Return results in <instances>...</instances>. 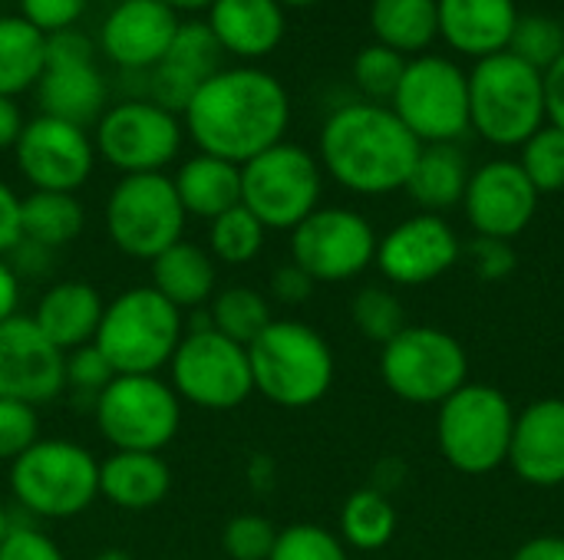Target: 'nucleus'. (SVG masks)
Wrapping results in <instances>:
<instances>
[{"label": "nucleus", "mask_w": 564, "mask_h": 560, "mask_svg": "<svg viewBox=\"0 0 564 560\" xmlns=\"http://www.w3.org/2000/svg\"><path fill=\"white\" fill-rule=\"evenodd\" d=\"M539 191L519 162L496 158L469 175L463 208L479 238L516 241L539 211Z\"/></svg>", "instance_id": "nucleus-20"}, {"label": "nucleus", "mask_w": 564, "mask_h": 560, "mask_svg": "<svg viewBox=\"0 0 564 560\" xmlns=\"http://www.w3.org/2000/svg\"><path fill=\"white\" fill-rule=\"evenodd\" d=\"M324 168L304 145L278 142L241 165V205L268 231H294L321 208Z\"/></svg>", "instance_id": "nucleus-10"}, {"label": "nucleus", "mask_w": 564, "mask_h": 560, "mask_svg": "<svg viewBox=\"0 0 564 560\" xmlns=\"http://www.w3.org/2000/svg\"><path fill=\"white\" fill-rule=\"evenodd\" d=\"M516 409L509 396L486 383L456 389L436 419V442L443 459L463 475H489L509 462Z\"/></svg>", "instance_id": "nucleus-7"}, {"label": "nucleus", "mask_w": 564, "mask_h": 560, "mask_svg": "<svg viewBox=\"0 0 564 560\" xmlns=\"http://www.w3.org/2000/svg\"><path fill=\"white\" fill-rule=\"evenodd\" d=\"M512 560H564V538H558V535L529 538L525 545L516 548Z\"/></svg>", "instance_id": "nucleus-53"}, {"label": "nucleus", "mask_w": 564, "mask_h": 560, "mask_svg": "<svg viewBox=\"0 0 564 560\" xmlns=\"http://www.w3.org/2000/svg\"><path fill=\"white\" fill-rule=\"evenodd\" d=\"M165 7H172L175 13H195V10H208L215 0H162Z\"/></svg>", "instance_id": "nucleus-54"}, {"label": "nucleus", "mask_w": 564, "mask_h": 560, "mask_svg": "<svg viewBox=\"0 0 564 560\" xmlns=\"http://www.w3.org/2000/svg\"><path fill=\"white\" fill-rule=\"evenodd\" d=\"M390 109L423 145H453L469 132V73L446 56L423 53L406 63Z\"/></svg>", "instance_id": "nucleus-13"}, {"label": "nucleus", "mask_w": 564, "mask_h": 560, "mask_svg": "<svg viewBox=\"0 0 564 560\" xmlns=\"http://www.w3.org/2000/svg\"><path fill=\"white\" fill-rule=\"evenodd\" d=\"M281 7H314V3H321V0H278Z\"/></svg>", "instance_id": "nucleus-57"}, {"label": "nucleus", "mask_w": 564, "mask_h": 560, "mask_svg": "<svg viewBox=\"0 0 564 560\" xmlns=\"http://www.w3.org/2000/svg\"><path fill=\"white\" fill-rule=\"evenodd\" d=\"M89 0H20V17L43 36H56L76 26Z\"/></svg>", "instance_id": "nucleus-46"}, {"label": "nucleus", "mask_w": 564, "mask_h": 560, "mask_svg": "<svg viewBox=\"0 0 564 560\" xmlns=\"http://www.w3.org/2000/svg\"><path fill=\"white\" fill-rule=\"evenodd\" d=\"M106 99L109 86L93 56V43L79 30L46 36V63L36 79L40 112L86 129L109 109Z\"/></svg>", "instance_id": "nucleus-16"}, {"label": "nucleus", "mask_w": 564, "mask_h": 560, "mask_svg": "<svg viewBox=\"0 0 564 560\" xmlns=\"http://www.w3.org/2000/svg\"><path fill=\"white\" fill-rule=\"evenodd\" d=\"M205 23L215 33L221 53L238 59L271 56L288 30V17L278 0H215Z\"/></svg>", "instance_id": "nucleus-26"}, {"label": "nucleus", "mask_w": 564, "mask_h": 560, "mask_svg": "<svg viewBox=\"0 0 564 560\" xmlns=\"http://www.w3.org/2000/svg\"><path fill=\"white\" fill-rule=\"evenodd\" d=\"M20 195L0 178V257H10L17 251V244L23 241V228H20Z\"/></svg>", "instance_id": "nucleus-49"}, {"label": "nucleus", "mask_w": 564, "mask_h": 560, "mask_svg": "<svg viewBox=\"0 0 564 560\" xmlns=\"http://www.w3.org/2000/svg\"><path fill=\"white\" fill-rule=\"evenodd\" d=\"M509 465L525 485H564V399H535L516 416Z\"/></svg>", "instance_id": "nucleus-22"}, {"label": "nucleus", "mask_w": 564, "mask_h": 560, "mask_svg": "<svg viewBox=\"0 0 564 560\" xmlns=\"http://www.w3.org/2000/svg\"><path fill=\"white\" fill-rule=\"evenodd\" d=\"M545 79L509 50L476 59L469 69V129L499 149H522L542 125Z\"/></svg>", "instance_id": "nucleus-6"}, {"label": "nucleus", "mask_w": 564, "mask_h": 560, "mask_svg": "<svg viewBox=\"0 0 564 560\" xmlns=\"http://www.w3.org/2000/svg\"><path fill=\"white\" fill-rule=\"evenodd\" d=\"M436 10L440 36L473 59L506 53L519 23L516 0H436Z\"/></svg>", "instance_id": "nucleus-25"}, {"label": "nucleus", "mask_w": 564, "mask_h": 560, "mask_svg": "<svg viewBox=\"0 0 564 560\" xmlns=\"http://www.w3.org/2000/svg\"><path fill=\"white\" fill-rule=\"evenodd\" d=\"M165 370L182 406L202 413H231L254 393L248 347L221 337L208 327V320L185 330Z\"/></svg>", "instance_id": "nucleus-9"}, {"label": "nucleus", "mask_w": 564, "mask_h": 560, "mask_svg": "<svg viewBox=\"0 0 564 560\" xmlns=\"http://www.w3.org/2000/svg\"><path fill=\"white\" fill-rule=\"evenodd\" d=\"M350 320L360 330V337H367L370 343H380V347H387L393 337H400L410 327L400 297L387 287H377V284L354 294Z\"/></svg>", "instance_id": "nucleus-37"}, {"label": "nucleus", "mask_w": 564, "mask_h": 560, "mask_svg": "<svg viewBox=\"0 0 564 560\" xmlns=\"http://www.w3.org/2000/svg\"><path fill=\"white\" fill-rule=\"evenodd\" d=\"M406 63L410 59L403 53H397L383 43H370L354 56V83L367 96V102L383 106V99H393V92L406 73Z\"/></svg>", "instance_id": "nucleus-40"}, {"label": "nucleus", "mask_w": 564, "mask_h": 560, "mask_svg": "<svg viewBox=\"0 0 564 560\" xmlns=\"http://www.w3.org/2000/svg\"><path fill=\"white\" fill-rule=\"evenodd\" d=\"M10 528H13V518H10V512L0 505V545H3V538L10 535Z\"/></svg>", "instance_id": "nucleus-56"}, {"label": "nucleus", "mask_w": 564, "mask_h": 560, "mask_svg": "<svg viewBox=\"0 0 564 560\" xmlns=\"http://www.w3.org/2000/svg\"><path fill=\"white\" fill-rule=\"evenodd\" d=\"M254 393L278 409H311L334 386L330 343L301 320H271L248 347Z\"/></svg>", "instance_id": "nucleus-5"}, {"label": "nucleus", "mask_w": 564, "mask_h": 560, "mask_svg": "<svg viewBox=\"0 0 564 560\" xmlns=\"http://www.w3.org/2000/svg\"><path fill=\"white\" fill-rule=\"evenodd\" d=\"M20 228L26 244L59 251L83 234L86 208L69 191H30L20 201Z\"/></svg>", "instance_id": "nucleus-32"}, {"label": "nucleus", "mask_w": 564, "mask_h": 560, "mask_svg": "<svg viewBox=\"0 0 564 560\" xmlns=\"http://www.w3.org/2000/svg\"><path fill=\"white\" fill-rule=\"evenodd\" d=\"M397 508L380 488L354 492L340 508V541L354 551H380L397 535Z\"/></svg>", "instance_id": "nucleus-35"}, {"label": "nucleus", "mask_w": 564, "mask_h": 560, "mask_svg": "<svg viewBox=\"0 0 564 560\" xmlns=\"http://www.w3.org/2000/svg\"><path fill=\"white\" fill-rule=\"evenodd\" d=\"M182 20L162 0H119L99 26V50L119 69H155Z\"/></svg>", "instance_id": "nucleus-21"}, {"label": "nucleus", "mask_w": 564, "mask_h": 560, "mask_svg": "<svg viewBox=\"0 0 564 560\" xmlns=\"http://www.w3.org/2000/svg\"><path fill=\"white\" fill-rule=\"evenodd\" d=\"M112 366L106 363V356L89 343L79 350H69L63 360V396H73V403L86 406L93 413L99 393L112 383Z\"/></svg>", "instance_id": "nucleus-41"}, {"label": "nucleus", "mask_w": 564, "mask_h": 560, "mask_svg": "<svg viewBox=\"0 0 564 560\" xmlns=\"http://www.w3.org/2000/svg\"><path fill=\"white\" fill-rule=\"evenodd\" d=\"M377 231L354 208H317L291 231V261L314 284H344L377 261Z\"/></svg>", "instance_id": "nucleus-15"}, {"label": "nucleus", "mask_w": 564, "mask_h": 560, "mask_svg": "<svg viewBox=\"0 0 564 560\" xmlns=\"http://www.w3.org/2000/svg\"><path fill=\"white\" fill-rule=\"evenodd\" d=\"M172 492V469L159 452H109L99 462V498L119 512H152Z\"/></svg>", "instance_id": "nucleus-27"}, {"label": "nucleus", "mask_w": 564, "mask_h": 560, "mask_svg": "<svg viewBox=\"0 0 564 560\" xmlns=\"http://www.w3.org/2000/svg\"><path fill=\"white\" fill-rule=\"evenodd\" d=\"M268 560H350L340 535L327 531L324 525L297 521L278 528V541Z\"/></svg>", "instance_id": "nucleus-42"}, {"label": "nucleus", "mask_w": 564, "mask_h": 560, "mask_svg": "<svg viewBox=\"0 0 564 560\" xmlns=\"http://www.w3.org/2000/svg\"><path fill=\"white\" fill-rule=\"evenodd\" d=\"M13 502L40 521H69L99 498V459L76 439H36L10 462Z\"/></svg>", "instance_id": "nucleus-4"}, {"label": "nucleus", "mask_w": 564, "mask_h": 560, "mask_svg": "<svg viewBox=\"0 0 564 560\" xmlns=\"http://www.w3.org/2000/svg\"><path fill=\"white\" fill-rule=\"evenodd\" d=\"M175 195L188 218L215 221L241 205V165L195 152L172 175Z\"/></svg>", "instance_id": "nucleus-29"}, {"label": "nucleus", "mask_w": 564, "mask_h": 560, "mask_svg": "<svg viewBox=\"0 0 564 560\" xmlns=\"http://www.w3.org/2000/svg\"><path fill=\"white\" fill-rule=\"evenodd\" d=\"M185 135L198 152L245 165L264 149L284 142L291 125V96L284 83L254 66L218 69L182 112Z\"/></svg>", "instance_id": "nucleus-1"}, {"label": "nucleus", "mask_w": 564, "mask_h": 560, "mask_svg": "<svg viewBox=\"0 0 564 560\" xmlns=\"http://www.w3.org/2000/svg\"><path fill=\"white\" fill-rule=\"evenodd\" d=\"M46 63V36L30 26L20 13L0 17V96L17 99L26 89H36V79Z\"/></svg>", "instance_id": "nucleus-33"}, {"label": "nucleus", "mask_w": 564, "mask_h": 560, "mask_svg": "<svg viewBox=\"0 0 564 560\" xmlns=\"http://www.w3.org/2000/svg\"><path fill=\"white\" fill-rule=\"evenodd\" d=\"M0 560H66L63 548L36 525H17L0 545Z\"/></svg>", "instance_id": "nucleus-47"}, {"label": "nucleus", "mask_w": 564, "mask_h": 560, "mask_svg": "<svg viewBox=\"0 0 564 560\" xmlns=\"http://www.w3.org/2000/svg\"><path fill=\"white\" fill-rule=\"evenodd\" d=\"M63 360L30 314H17L0 323V399H17L33 409L63 396Z\"/></svg>", "instance_id": "nucleus-19"}, {"label": "nucleus", "mask_w": 564, "mask_h": 560, "mask_svg": "<svg viewBox=\"0 0 564 560\" xmlns=\"http://www.w3.org/2000/svg\"><path fill=\"white\" fill-rule=\"evenodd\" d=\"M463 254H466V261L479 281H506L519 264L512 241H499V238H479L476 234V241H469L463 248Z\"/></svg>", "instance_id": "nucleus-45"}, {"label": "nucleus", "mask_w": 564, "mask_h": 560, "mask_svg": "<svg viewBox=\"0 0 564 560\" xmlns=\"http://www.w3.org/2000/svg\"><path fill=\"white\" fill-rule=\"evenodd\" d=\"M96 158L93 135L83 125L43 112L26 119L13 145V165L33 191L76 195L89 182Z\"/></svg>", "instance_id": "nucleus-17"}, {"label": "nucleus", "mask_w": 564, "mask_h": 560, "mask_svg": "<svg viewBox=\"0 0 564 560\" xmlns=\"http://www.w3.org/2000/svg\"><path fill=\"white\" fill-rule=\"evenodd\" d=\"M23 125H26V119H23L17 99L0 96V152H7V149L13 152V145H17V139H20Z\"/></svg>", "instance_id": "nucleus-52"}, {"label": "nucleus", "mask_w": 564, "mask_h": 560, "mask_svg": "<svg viewBox=\"0 0 564 560\" xmlns=\"http://www.w3.org/2000/svg\"><path fill=\"white\" fill-rule=\"evenodd\" d=\"M380 380L403 403L443 406L469 383V356L453 333L410 323L380 347Z\"/></svg>", "instance_id": "nucleus-12"}, {"label": "nucleus", "mask_w": 564, "mask_h": 560, "mask_svg": "<svg viewBox=\"0 0 564 560\" xmlns=\"http://www.w3.org/2000/svg\"><path fill=\"white\" fill-rule=\"evenodd\" d=\"M463 244L446 218L413 215L390 228L377 244V267L397 287H423L456 267Z\"/></svg>", "instance_id": "nucleus-18"}, {"label": "nucleus", "mask_w": 564, "mask_h": 560, "mask_svg": "<svg viewBox=\"0 0 564 560\" xmlns=\"http://www.w3.org/2000/svg\"><path fill=\"white\" fill-rule=\"evenodd\" d=\"M185 406L162 376H112L93 422L112 452H162L182 429Z\"/></svg>", "instance_id": "nucleus-11"}, {"label": "nucleus", "mask_w": 564, "mask_h": 560, "mask_svg": "<svg viewBox=\"0 0 564 560\" xmlns=\"http://www.w3.org/2000/svg\"><path fill=\"white\" fill-rule=\"evenodd\" d=\"M423 142L380 102H347L321 129V168L354 195H390L406 188Z\"/></svg>", "instance_id": "nucleus-2"}, {"label": "nucleus", "mask_w": 564, "mask_h": 560, "mask_svg": "<svg viewBox=\"0 0 564 560\" xmlns=\"http://www.w3.org/2000/svg\"><path fill=\"white\" fill-rule=\"evenodd\" d=\"M314 287H317L314 277H307L294 261L281 264V267L271 274V281H268L271 300H278V304H284V307H301V304H307L311 294H314Z\"/></svg>", "instance_id": "nucleus-48"}, {"label": "nucleus", "mask_w": 564, "mask_h": 560, "mask_svg": "<svg viewBox=\"0 0 564 560\" xmlns=\"http://www.w3.org/2000/svg\"><path fill=\"white\" fill-rule=\"evenodd\" d=\"M264 238H268V228L245 205H238V208L218 215L215 221H208V244L205 248L215 257V264L245 267L264 251Z\"/></svg>", "instance_id": "nucleus-36"}, {"label": "nucleus", "mask_w": 564, "mask_h": 560, "mask_svg": "<svg viewBox=\"0 0 564 560\" xmlns=\"http://www.w3.org/2000/svg\"><path fill=\"white\" fill-rule=\"evenodd\" d=\"M469 175V162L456 145H423L406 191L426 215H440L463 201Z\"/></svg>", "instance_id": "nucleus-30"}, {"label": "nucleus", "mask_w": 564, "mask_h": 560, "mask_svg": "<svg viewBox=\"0 0 564 560\" xmlns=\"http://www.w3.org/2000/svg\"><path fill=\"white\" fill-rule=\"evenodd\" d=\"M149 284L182 314L198 310L218 294V264L205 244L182 238L149 264Z\"/></svg>", "instance_id": "nucleus-28"}, {"label": "nucleus", "mask_w": 564, "mask_h": 560, "mask_svg": "<svg viewBox=\"0 0 564 560\" xmlns=\"http://www.w3.org/2000/svg\"><path fill=\"white\" fill-rule=\"evenodd\" d=\"M205 320L221 337H228V340H235L241 347H251L268 330V323L274 320V314H271V300L258 287H251V284H231V287H221L212 297Z\"/></svg>", "instance_id": "nucleus-34"}, {"label": "nucleus", "mask_w": 564, "mask_h": 560, "mask_svg": "<svg viewBox=\"0 0 564 560\" xmlns=\"http://www.w3.org/2000/svg\"><path fill=\"white\" fill-rule=\"evenodd\" d=\"M185 142V125L178 112L152 99H126L109 106L96 129V155L112 165L119 175H152L165 172Z\"/></svg>", "instance_id": "nucleus-14"}, {"label": "nucleus", "mask_w": 564, "mask_h": 560, "mask_svg": "<svg viewBox=\"0 0 564 560\" xmlns=\"http://www.w3.org/2000/svg\"><path fill=\"white\" fill-rule=\"evenodd\" d=\"M20 294H23V281L17 267L10 264V257H0V323L20 314Z\"/></svg>", "instance_id": "nucleus-50"}, {"label": "nucleus", "mask_w": 564, "mask_h": 560, "mask_svg": "<svg viewBox=\"0 0 564 560\" xmlns=\"http://www.w3.org/2000/svg\"><path fill=\"white\" fill-rule=\"evenodd\" d=\"M185 337L182 310L152 284H135L106 300L93 347L116 376H159Z\"/></svg>", "instance_id": "nucleus-3"}, {"label": "nucleus", "mask_w": 564, "mask_h": 560, "mask_svg": "<svg viewBox=\"0 0 564 560\" xmlns=\"http://www.w3.org/2000/svg\"><path fill=\"white\" fill-rule=\"evenodd\" d=\"M370 30L383 46L403 56H423L440 36L436 0H370Z\"/></svg>", "instance_id": "nucleus-31"}, {"label": "nucleus", "mask_w": 564, "mask_h": 560, "mask_svg": "<svg viewBox=\"0 0 564 560\" xmlns=\"http://www.w3.org/2000/svg\"><path fill=\"white\" fill-rule=\"evenodd\" d=\"M278 541V528L271 518L245 512L225 521L221 528V551L231 560H268Z\"/></svg>", "instance_id": "nucleus-43"}, {"label": "nucleus", "mask_w": 564, "mask_h": 560, "mask_svg": "<svg viewBox=\"0 0 564 560\" xmlns=\"http://www.w3.org/2000/svg\"><path fill=\"white\" fill-rule=\"evenodd\" d=\"M40 439V413L17 399H0V462L20 459Z\"/></svg>", "instance_id": "nucleus-44"}, {"label": "nucleus", "mask_w": 564, "mask_h": 560, "mask_svg": "<svg viewBox=\"0 0 564 560\" xmlns=\"http://www.w3.org/2000/svg\"><path fill=\"white\" fill-rule=\"evenodd\" d=\"M509 53L545 76L564 56V26L549 13H525L516 23Z\"/></svg>", "instance_id": "nucleus-38"}, {"label": "nucleus", "mask_w": 564, "mask_h": 560, "mask_svg": "<svg viewBox=\"0 0 564 560\" xmlns=\"http://www.w3.org/2000/svg\"><path fill=\"white\" fill-rule=\"evenodd\" d=\"M221 46L208 23L202 20H185L169 46V53L159 59L152 73V102L185 112L192 96L221 69Z\"/></svg>", "instance_id": "nucleus-23"}, {"label": "nucleus", "mask_w": 564, "mask_h": 560, "mask_svg": "<svg viewBox=\"0 0 564 560\" xmlns=\"http://www.w3.org/2000/svg\"><path fill=\"white\" fill-rule=\"evenodd\" d=\"M185 208L175 195L172 175H122L102 208V224L112 248L132 261L152 264L162 251L185 238Z\"/></svg>", "instance_id": "nucleus-8"}, {"label": "nucleus", "mask_w": 564, "mask_h": 560, "mask_svg": "<svg viewBox=\"0 0 564 560\" xmlns=\"http://www.w3.org/2000/svg\"><path fill=\"white\" fill-rule=\"evenodd\" d=\"M93 560H135V558H132L126 548H102V551H99Z\"/></svg>", "instance_id": "nucleus-55"}, {"label": "nucleus", "mask_w": 564, "mask_h": 560, "mask_svg": "<svg viewBox=\"0 0 564 560\" xmlns=\"http://www.w3.org/2000/svg\"><path fill=\"white\" fill-rule=\"evenodd\" d=\"M102 310H106V300H102L99 287L89 284V281L69 277V281L50 284L40 294L30 320L40 327V333L53 347H59L63 353H69V350L89 347L96 340Z\"/></svg>", "instance_id": "nucleus-24"}, {"label": "nucleus", "mask_w": 564, "mask_h": 560, "mask_svg": "<svg viewBox=\"0 0 564 560\" xmlns=\"http://www.w3.org/2000/svg\"><path fill=\"white\" fill-rule=\"evenodd\" d=\"M522 172L539 195H555L564 188V129L545 122L525 145L519 158Z\"/></svg>", "instance_id": "nucleus-39"}, {"label": "nucleus", "mask_w": 564, "mask_h": 560, "mask_svg": "<svg viewBox=\"0 0 564 560\" xmlns=\"http://www.w3.org/2000/svg\"><path fill=\"white\" fill-rule=\"evenodd\" d=\"M542 79H545V116L552 125L564 129V56Z\"/></svg>", "instance_id": "nucleus-51"}]
</instances>
